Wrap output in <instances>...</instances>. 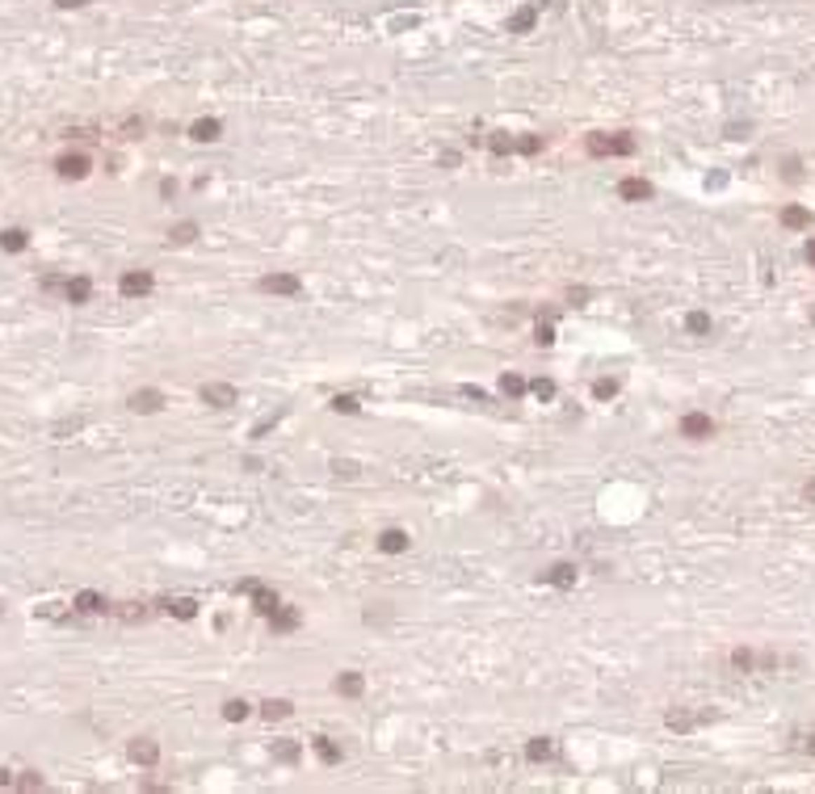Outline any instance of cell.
I'll return each instance as SVG.
<instances>
[{
    "label": "cell",
    "instance_id": "8fae6325",
    "mask_svg": "<svg viewBox=\"0 0 815 794\" xmlns=\"http://www.w3.org/2000/svg\"><path fill=\"white\" fill-rule=\"evenodd\" d=\"M63 299H67L72 307H84V303L93 299V282H88V278H67V282H63Z\"/></svg>",
    "mask_w": 815,
    "mask_h": 794
},
{
    "label": "cell",
    "instance_id": "f546056e",
    "mask_svg": "<svg viewBox=\"0 0 815 794\" xmlns=\"http://www.w3.org/2000/svg\"><path fill=\"white\" fill-rule=\"evenodd\" d=\"M290 711H295V706H290L286 698H269V702H261V715H265L269 723H274V719H286Z\"/></svg>",
    "mask_w": 815,
    "mask_h": 794
},
{
    "label": "cell",
    "instance_id": "f6af8a7d",
    "mask_svg": "<svg viewBox=\"0 0 815 794\" xmlns=\"http://www.w3.org/2000/svg\"><path fill=\"white\" fill-rule=\"evenodd\" d=\"M55 4H59V8H84L88 0H55Z\"/></svg>",
    "mask_w": 815,
    "mask_h": 794
},
{
    "label": "cell",
    "instance_id": "ffe728a7",
    "mask_svg": "<svg viewBox=\"0 0 815 794\" xmlns=\"http://www.w3.org/2000/svg\"><path fill=\"white\" fill-rule=\"evenodd\" d=\"M782 227H790V231L811 227V210H807V206H786V210H782Z\"/></svg>",
    "mask_w": 815,
    "mask_h": 794
},
{
    "label": "cell",
    "instance_id": "e0dca14e",
    "mask_svg": "<svg viewBox=\"0 0 815 794\" xmlns=\"http://www.w3.org/2000/svg\"><path fill=\"white\" fill-rule=\"evenodd\" d=\"M156 610H160V614H177V618H185V622H189V618L198 614V601H194V597H177V601H168V597H164V601H156Z\"/></svg>",
    "mask_w": 815,
    "mask_h": 794
},
{
    "label": "cell",
    "instance_id": "30bf717a",
    "mask_svg": "<svg viewBox=\"0 0 815 794\" xmlns=\"http://www.w3.org/2000/svg\"><path fill=\"white\" fill-rule=\"evenodd\" d=\"M189 139H194V143H215V139H223V122H219V118H198V122L189 126Z\"/></svg>",
    "mask_w": 815,
    "mask_h": 794
},
{
    "label": "cell",
    "instance_id": "44dd1931",
    "mask_svg": "<svg viewBox=\"0 0 815 794\" xmlns=\"http://www.w3.org/2000/svg\"><path fill=\"white\" fill-rule=\"evenodd\" d=\"M76 610H80V614H105L109 605H105V597H101V593L84 588V593H76Z\"/></svg>",
    "mask_w": 815,
    "mask_h": 794
},
{
    "label": "cell",
    "instance_id": "e575fe53",
    "mask_svg": "<svg viewBox=\"0 0 815 794\" xmlns=\"http://www.w3.org/2000/svg\"><path fill=\"white\" fill-rule=\"evenodd\" d=\"M618 396V379H597L593 383V399H614Z\"/></svg>",
    "mask_w": 815,
    "mask_h": 794
},
{
    "label": "cell",
    "instance_id": "f1b7e54d",
    "mask_svg": "<svg viewBox=\"0 0 815 794\" xmlns=\"http://www.w3.org/2000/svg\"><path fill=\"white\" fill-rule=\"evenodd\" d=\"M299 753H303L299 740H278V744H274V761H282V765H295Z\"/></svg>",
    "mask_w": 815,
    "mask_h": 794
},
{
    "label": "cell",
    "instance_id": "5bb4252c",
    "mask_svg": "<svg viewBox=\"0 0 815 794\" xmlns=\"http://www.w3.org/2000/svg\"><path fill=\"white\" fill-rule=\"evenodd\" d=\"M332 689H337L341 698H362V689H366V677L349 668V673H341V677L332 681Z\"/></svg>",
    "mask_w": 815,
    "mask_h": 794
},
{
    "label": "cell",
    "instance_id": "d4e9b609",
    "mask_svg": "<svg viewBox=\"0 0 815 794\" xmlns=\"http://www.w3.org/2000/svg\"><path fill=\"white\" fill-rule=\"evenodd\" d=\"M248 715H252V702H244V698H227L223 702V719L227 723H244Z\"/></svg>",
    "mask_w": 815,
    "mask_h": 794
},
{
    "label": "cell",
    "instance_id": "7c38bea8",
    "mask_svg": "<svg viewBox=\"0 0 815 794\" xmlns=\"http://www.w3.org/2000/svg\"><path fill=\"white\" fill-rule=\"evenodd\" d=\"M126 403H130V412H143V416H147V412H160V408H164V396H160L156 387H143V391H135Z\"/></svg>",
    "mask_w": 815,
    "mask_h": 794
},
{
    "label": "cell",
    "instance_id": "9c48e42d",
    "mask_svg": "<svg viewBox=\"0 0 815 794\" xmlns=\"http://www.w3.org/2000/svg\"><path fill=\"white\" fill-rule=\"evenodd\" d=\"M126 757H130L135 765H143V769H151V765L160 761V744H156V740H130V748H126Z\"/></svg>",
    "mask_w": 815,
    "mask_h": 794
},
{
    "label": "cell",
    "instance_id": "9a60e30c",
    "mask_svg": "<svg viewBox=\"0 0 815 794\" xmlns=\"http://www.w3.org/2000/svg\"><path fill=\"white\" fill-rule=\"evenodd\" d=\"M664 723L673 727V732H694L698 723H702V715H694L689 706H673L668 715H664Z\"/></svg>",
    "mask_w": 815,
    "mask_h": 794
},
{
    "label": "cell",
    "instance_id": "7dc6e473",
    "mask_svg": "<svg viewBox=\"0 0 815 794\" xmlns=\"http://www.w3.org/2000/svg\"><path fill=\"white\" fill-rule=\"evenodd\" d=\"M803 257H807V261H811V265H815V240H811V244H807V253H803Z\"/></svg>",
    "mask_w": 815,
    "mask_h": 794
},
{
    "label": "cell",
    "instance_id": "1f68e13d",
    "mask_svg": "<svg viewBox=\"0 0 815 794\" xmlns=\"http://www.w3.org/2000/svg\"><path fill=\"white\" fill-rule=\"evenodd\" d=\"M487 147H492L496 156H508V152H517V139H513V135H504V130H496V135L487 139Z\"/></svg>",
    "mask_w": 815,
    "mask_h": 794
},
{
    "label": "cell",
    "instance_id": "ba28073f",
    "mask_svg": "<svg viewBox=\"0 0 815 794\" xmlns=\"http://www.w3.org/2000/svg\"><path fill=\"white\" fill-rule=\"evenodd\" d=\"M618 198H622V202H647V198H652V181H643V177H622V181H618Z\"/></svg>",
    "mask_w": 815,
    "mask_h": 794
},
{
    "label": "cell",
    "instance_id": "2e32d148",
    "mask_svg": "<svg viewBox=\"0 0 815 794\" xmlns=\"http://www.w3.org/2000/svg\"><path fill=\"white\" fill-rule=\"evenodd\" d=\"M194 240H198V223H194V219H181V223L168 227V244H173V248H185V244H194Z\"/></svg>",
    "mask_w": 815,
    "mask_h": 794
},
{
    "label": "cell",
    "instance_id": "f35d334b",
    "mask_svg": "<svg viewBox=\"0 0 815 794\" xmlns=\"http://www.w3.org/2000/svg\"><path fill=\"white\" fill-rule=\"evenodd\" d=\"M517 152H525V156L542 152V135H525V139H517Z\"/></svg>",
    "mask_w": 815,
    "mask_h": 794
},
{
    "label": "cell",
    "instance_id": "ee69618b",
    "mask_svg": "<svg viewBox=\"0 0 815 794\" xmlns=\"http://www.w3.org/2000/svg\"><path fill=\"white\" fill-rule=\"evenodd\" d=\"M803 500H807V504H815V475L807 479V487H803Z\"/></svg>",
    "mask_w": 815,
    "mask_h": 794
},
{
    "label": "cell",
    "instance_id": "5b68a950",
    "mask_svg": "<svg viewBox=\"0 0 815 794\" xmlns=\"http://www.w3.org/2000/svg\"><path fill=\"white\" fill-rule=\"evenodd\" d=\"M681 437L706 441V437H715V420H710L706 412H685V416H681Z\"/></svg>",
    "mask_w": 815,
    "mask_h": 794
},
{
    "label": "cell",
    "instance_id": "7bdbcfd3",
    "mask_svg": "<svg viewBox=\"0 0 815 794\" xmlns=\"http://www.w3.org/2000/svg\"><path fill=\"white\" fill-rule=\"evenodd\" d=\"M786 181H799V160H786Z\"/></svg>",
    "mask_w": 815,
    "mask_h": 794
},
{
    "label": "cell",
    "instance_id": "c3c4849f",
    "mask_svg": "<svg viewBox=\"0 0 815 794\" xmlns=\"http://www.w3.org/2000/svg\"><path fill=\"white\" fill-rule=\"evenodd\" d=\"M807 753H811V757H815V732H811V736H807Z\"/></svg>",
    "mask_w": 815,
    "mask_h": 794
},
{
    "label": "cell",
    "instance_id": "d6a6232c",
    "mask_svg": "<svg viewBox=\"0 0 815 794\" xmlns=\"http://www.w3.org/2000/svg\"><path fill=\"white\" fill-rule=\"evenodd\" d=\"M685 328H689L694 337H706V332H710V316H706V311H689V316H685Z\"/></svg>",
    "mask_w": 815,
    "mask_h": 794
},
{
    "label": "cell",
    "instance_id": "ab89813d",
    "mask_svg": "<svg viewBox=\"0 0 815 794\" xmlns=\"http://www.w3.org/2000/svg\"><path fill=\"white\" fill-rule=\"evenodd\" d=\"M160 198H177V181L164 177V181H160Z\"/></svg>",
    "mask_w": 815,
    "mask_h": 794
},
{
    "label": "cell",
    "instance_id": "8d00e7d4",
    "mask_svg": "<svg viewBox=\"0 0 815 794\" xmlns=\"http://www.w3.org/2000/svg\"><path fill=\"white\" fill-rule=\"evenodd\" d=\"M332 412H345V416H353L362 403H358V396H332V403H328Z\"/></svg>",
    "mask_w": 815,
    "mask_h": 794
},
{
    "label": "cell",
    "instance_id": "74e56055",
    "mask_svg": "<svg viewBox=\"0 0 815 794\" xmlns=\"http://www.w3.org/2000/svg\"><path fill=\"white\" fill-rule=\"evenodd\" d=\"M530 391H534L538 399H555V379H534Z\"/></svg>",
    "mask_w": 815,
    "mask_h": 794
},
{
    "label": "cell",
    "instance_id": "8992f818",
    "mask_svg": "<svg viewBox=\"0 0 815 794\" xmlns=\"http://www.w3.org/2000/svg\"><path fill=\"white\" fill-rule=\"evenodd\" d=\"M198 399H202V403H210V408H231L240 396H236V387H231V383H206V387L198 391Z\"/></svg>",
    "mask_w": 815,
    "mask_h": 794
},
{
    "label": "cell",
    "instance_id": "7402d4cb",
    "mask_svg": "<svg viewBox=\"0 0 815 794\" xmlns=\"http://www.w3.org/2000/svg\"><path fill=\"white\" fill-rule=\"evenodd\" d=\"M109 610H114L122 622H147V614H151L143 601H122V605H109Z\"/></svg>",
    "mask_w": 815,
    "mask_h": 794
},
{
    "label": "cell",
    "instance_id": "d6986e66",
    "mask_svg": "<svg viewBox=\"0 0 815 794\" xmlns=\"http://www.w3.org/2000/svg\"><path fill=\"white\" fill-rule=\"evenodd\" d=\"M379 551H383V555H400V551H408V530H383V534H379Z\"/></svg>",
    "mask_w": 815,
    "mask_h": 794
},
{
    "label": "cell",
    "instance_id": "4dcf8cb0",
    "mask_svg": "<svg viewBox=\"0 0 815 794\" xmlns=\"http://www.w3.org/2000/svg\"><path fill=\"white\" fill-rule=\"evenodd\" d=\"M500 391H504L508 399H517V396H525V391H530V383H525L521 375H500Z\"/></svg>",
    "mask_w": 815,
    "mask_h": 794
},
{
    "label": "cell",
    "instance_id": "83f0119b",
    "mask_svg": "<svg viewBox=\"0 0 815 794\" xmlns=\"http://www.w3.org/2000/svg\"><path fill=\"white\" fill-rule=\"evenodd\" d=\"M551 320H555V311L538 316V328H534V341H538L542 349H546V345H555V324H551Z\"/></svg>",
    "mask_w": 815,
    "mask_h": 794
},
{
    "label": "cell",
    "instance_id": "484cf974",
    "mask_svg": "<svg viewBox=\"0 0 815 794\" xmlns=\"http://www.w3.org/2000/svg\"><path fill=\"white\" fill-rule=\"evenodd\" d=\"M311 748H316V757H320L324 765H337V761H341V748H337L328 736H316V740H311Z\"/></svg>",
    "mask_w": 815,
    "mask_h": 794
},
{
    "label": "cell",
    "instance_id": "ac0fdd59",
    "mask_svg": "<svg viewBox=\"0 0 815 794\" xmlns=\"http://www.w3.org/2000/svg\"><path fill=\"white\" fill-rule=\"evenodd\" d=\"M278 605H282V601H278V593H274V588H265V584H257V588H252V610H257L261 618H269Z\"/></svg>",
    "mask_w": 815,
    "mask_h": 794
},
{
    "label": "cell",
    "instance_id": "4fadbf2b",
    "mask_svg": "<svg viewBox=\"0 0 815 794\" xmlns=\"http://www.w3.org/2000/svg\"><path fill=\"white\" fill-rule=\"evenodd\" d=\"M542 584H555V588H572L576 584V563H555L542 572Z\"/></svg>",
    "mask_w": 815,
    "mask_h": 794
},
{
    "label": "cell",
    "instance_id": "4316f807",
    "mask_svg": "<svg viewBox=\"0 0 815 794\" xmlns=\"http://www.w3.org/2000/svg\"><path fill=\"white\" fill-rule=\"evenodd\" d=\"M534 21H538V8L530 4V8H521L517 17H508V34H525V29H534Z\"/></svg>",
    "mask_w": 815,
    "mask_h": 794
},
{
    "label": "cell",
    "instance_id": "277c9868",
    "mask_svg": "<svg viewBox=\"0 0 815 794\" xmlns=\"http://www.w3.org/2000/svg\"><path fill=\"white\" fill-rule=\"evenodd\" d=\"M257 286H261L265 295H286V299H295V295L303 290V278H299V274H265Z\"/></svg>",
    "mask_w": 815,
    "mask_h": 794
},
{
    "label": "cell",
    "instance_id": "681fc988",
    "mask_svg": "<svg viewBox=\"0 0 815 794\" xmlns=\"http://www.w3.org/2000/svg\"><path fill=\"white\" fill-rule=\"evenodd\" d=\"M811 324H815V311H811Z\"/></svg>",
    "mask_w": 815,
    "mask_h": 794
},
{
    "label": "cell",
    "instance_id": "b9f144b4",
    "mask_svg": "<svg viewBox=\"0 0 815 794\" xmlns=\"http://www.w3.org/2000/svg\"><path fill=\"white\" fill-rule=\"evenodd\" d=\"M337 475H345V479H353V475H358V466H353V462H337Z\"/></svg>",
    "mask_w": 815,
    "mask_h": 794
},
{
    "label": "cell",
    "instance_id": "7a4b0ae2",
    "mask_svg": "<svg viewBox=\"0 0 815 794\" xmlns=\"http://www.w3.org/2000/svg\"><path fill=\"white\" fill-rule=\"evenodd\" d=\"M151 286H156L151 269H126V274L118 278V295H122V299H143V295H151Z\"/></svg>",
    "mask_w": 815,
    "mask_h": 794
},
{
    "label": "cell",
    "instance_id": "60d3db41",
    "mask_svg": "<svg viewBox=\"0 0 815 794\" xmlns=\"http://www.w3.org/2000/svg\"><path fill=\"white\" fill-rule=\"evenodd\" d=\"M274 424H278V416H265V420H261V424H257V429H252V437H261V433H269V429H274Z\"/></svg>",
    "mask_w": 815,
    "mask_h": 794
},
{
    "label": "cell",
    "instance_id": "603a6c76",
    "mask_svg": "<svg viewBox=\"0 0 815 794\" xmlns=\"http://www.w3.org/2000/svg\"><path fill=\"white\" fill-rule=\"evenodd\" d=\"M555 753H559V748H555V740H546V736H534V740L525 744V757H530V761H551Z\"/></svg>",
    "mask_w": 815,
    "mask_h": 794
},
{
    "label": "cell",
    "instance_id": "cb8c5ba5",
    "mask_svg": "<svg viewBox=\"0 0 815 794\" xmlns=\"http://www.w3.org/2000/svg\"><path fill=\"white\" fill-rule=\"evenodd\" d=\"M25 244H29V231H21V227H4L0 231V248L4 253H21Z\"/></svg>",
    "mask_w": 815,
    "mask_h": 794
},
{
    "label": "cell",
    "instance_id": "3957f363",
    "mask_svg": "<svg viewBox=\"0 0 815 794\" xmlns=\"http://www.w3.org/2000/svg\"><path fill=\"white\" fill-rule=\"evenodd\" d=\"M88 168H93V160H88L84 152H63V156L55 160V173H59L63 181H80V177H88Z\"/></svg>",
    "mask_w": 815,
    "mask_h": 794
},
{
    "label": "cell",
    "instance_id": "836d02e7",
    "mask_svg": "<svg viewBox=\"0 0 815 794\" xmlns=\"http://www.w3.org/2000/svg\"><path fill=\"white\" fill-rule=\"evenodd\" d=\"M732 668H736V673H753V668H757V656H753L748 647H736V652H732Z\"/></svg>",
    "mask_w": 815,
    "mask_h": 794
},
{
    "label": "cell",
    "instance_id": "d590c367",
    "mask_svg": "<svg viewBox=\"0 0 815 794\" xmlns=\"http://www.w3.org/2000/svg\"><path fill=\"white\" fill-rule=\"evenodd\" d=\"M13 786H17V790H42V774H38V769H25Z\"/></svg>",
    "mask_w": 815,
    "mask_h": 794
},
{
    "label": "cell",
    "instance_id": "bcb514c9",
    "mask_svg": "<svg viewBox=\"0 0 815 794\" xmlns=\"http://www.w3.org/2000/svg\"><path fill=\"white\" fill-rule=\"evenodd\" d=\"M4 786H13V774H8V769H0V790H4Z\"/></svg>",
    "mask_w": 815,
    "mask_h": 794
},
{
    "label": "cell",
    "instance_id": "52a82bcc",
    "mask_svg": "<svg viewBox=\"0 0 815 794\" xmlns=\"http://www.w3.org/2000/svg\"><path fill=\"white\" fill-rule=\"evenodd\" d=\"M299 622H303V614H299L295 605H278V610L269 614V631H274V635H290V631H299Z\"/></svg>",
    "mask_w": 815,
    "mask_h": 794
},
{
    "label": "cell",
    "instance_id": "6da1fadb",
    "mask_svg": "<svg viewBox=\"0 0 815 794\" xmlns=\"http://www.w3.org/2000/svg\"><path fill=\"white\" fill-rule=\"evenodd\" d=\"M584 147H588V156H631L635 152V139L622 130V135H588L584 139Z\"/></svg>",
    "mask_w": 815,
    "mask_h": 794
}]
</instances>
